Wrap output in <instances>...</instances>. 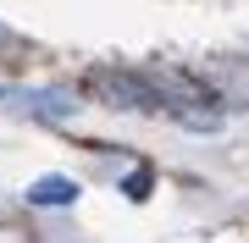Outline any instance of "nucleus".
<instances>
[{
	"instance_id": "obj_2",
	"label": "nucleus",
	"mask_w": 249,
	"mask_h": 243,
	"mask_svg": "<svg viewBox=\"0 0 249 243\" xmlns=\"http://www.w3.org/2000/svg\"><path fill=\"white\" fill-rule=\"evenodd\" d=\"M89 89L106 94V105H122V111H144V116H160V99L150 89L144 72H116V66H94L89 72Z\"/></svg>"
},
{
	"instance_id": "obj_1",
	"label": "nucleus",
	"mask_w": 249,
	"mask_h": 243,
	"mask_svg": "<svg viewBox=\"0 0 249 243\" xmlns=\"http://www.w3.org/2000/svg\"><path fill=\"white\" fill-rule=\"evenodd\" d=\"M150 89L160 99V116H178L183 127H194V133H216L222 127V105H216V94L205 89L199 78L178 72V66H150Z\"/></svg>"
},
{
	"instance_id": "obj_5",
	"label": "nucleus",
	"mask_w": 249,
	"mask_h": 243,
	"mask_svg": "<svg viewBox=\"0 0 249 243\" xmlns=\"http://www.w3.org/2000/svg\"><path fill=\"white\" fill-rule=\"evenodd\" d=\"M150 194V171H133V177H127V199H144Z\"/></svg>"
},
{
	"instance_id": "obj_4",
	"label": "nucleus",
	"mask_w": 249,
	"mask_h": 243,
	"mask_svg": "<svg viewBox=\"0 0 249 243\" xmlns=\"http://www.w3.org/2000/svg\"><path fill=\"white\" fill-rule=\"evenodd\" d=\"M28 199H34V205H72V199H78V182L72 177H39L34 188H28Z\"/></svg>"
},
{
	"instance_id": "obj_6",
	"label": "nucleus",
	"mask_w": 249,
	"mask_h": 243,
	"mask_svg": "<svg viewBox=\"0 0 249 243\" xmlns=\"http://www.w3.org/2000/svg\"><path fill=\"white\" fill-rule=\"evenodd\" d=\"M0 94H6V89H0Z\"/></svg>"
},
{
	"instance_id": "obj_3",
	"label": "nucleus",
	"mask_w": 249,
	"mask_h": 243,
	"mask_svg": "<svg viewBox=\"0 0 249 243\" xmlns=\"http://www.w3.org/2000/svg\"><path fill=\"white\" fill-rule=\"evenodd\" d=\"M0 99H11L17 111H28V116H45V122H61V116H72V111H78V99L61 94V89H6Z\"/></svg>"
}]
</instances>
